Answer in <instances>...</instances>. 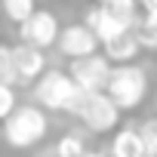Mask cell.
Masks as SVG:
<instances>
[{"instance_id": "ba28073f", "label": "cell", "mask_w": 157, "mask_h": 157, "mask_svg": "<svg viewBox=\"0 0 157 157\" xmlns=\"http://www.w3.org/2000/svg\"><path fill=\"white\" fill-rule=\"evenodd\" d=\"M83 28H90V34L99 40V46L105 43V40H111V37H117V34H123V31H132V25L126 22V19H120V16H114L111 10H105V6H90L86 10V16H83V22H80Z\"/></svg>"}, {"instance_id": "7c38bea8", "label": "cell", "mask_w": 157, "mask_h": 157, "mask_svg": "<svg viewBox=\"0 0 157 157\" xmlns=\"http://www.w3.org/2000/svg\"><path fill=\"white\" fill-rule=\"evenodd\" d=\"M132 37H136L139 49L151 52L157 46V16H139V22L132 25Z\"/></svg>"}, {"instance_id": "3957f363", "label": "cell", "mask_w": 157, "mask_h": 157, "mask_svg": "<svg viewBox=\"0 0 157 157\" xmlns=\"http://www.w3.org/2000/svg\"><path fill=\"white\" fill-rule=\"evenodd\" d=\"M34 99L43 108L49 111H74L77 99H80V90L74 86V80L65 74V71H43L37 80H34Z\"/></svg>"}, {"instance_id": "5b68a950", "label": "cell", "mask_w": 157, "mask_h": 157, "mask_svg": "<svg viewBox=\"0 0 157 157\" xmlns=\"http://www.w3.org/2000/svg\"><path fill=\"white\" fill-rule=\"evenodd\" d=\"M65 74L74 80V86L80 93H105L111 65L102 52H93V56H83V59H74Z\"/></svg>"}, {"instance_id": "8fae6325", "label": "cell", "mask_w": 157, "mask_h": 157, "mask_svg": "<svg viewBox=\"0 0 157 157\" xmlns=\"http://www.w3.org/2000/svg\"><path fill=\"white\" fill-rule=\"evenodd\" d=\"M111 157H145L142 139H139L136 126H123V129L114 132V139H111Z\"/></svg>"}, {"instance_id": "4fadbf2b", "label": "cell", "mask_w": 157, "mask_h": 157, "mask_svg": "<svg viewBox=\"0 0 157 157\" xmlns=\"http://www.w3.org/2000/svg\"><path fill=\"white\" fill-rule=\"evenodd\" d=\"M0 10H3V16H6L10 22L22 25V22L37 10V3H34V0H0Z\"/></svg>"}, {"instance_id": "2e32d148", "label": "cell", "mask_w": 157, "mask_h": 157, "mask_svg": "<svg viewBox=\"0 0 157 157\" xmlns=\"http://www.w3.org/2000/svg\"><path fill=\"white\" fill-rule=\"evenodd\" d=\"M0 83L16 90V74H13V65H10V46H3V43H0Z\"/></svg>"}, {"instance_id": "52a82bcc", "label": "cell", "mask_w": 157, "mask_h": 157, "mask_svg": "<svg viewBox=\"0 0 157 157\" xmlns=\"http://www.w3.org/2000/svg\"><path fill=\"white\" fill-rule=\"evenodd\" d=\"M10 65H13V74H16V86H28L46 71V56L34 46L19 43V46L10 49Z\"/></svg>"}, {"instance_id": "9a60e30c", "label": "cell", "mask_w": 157, "mask_h": 157, "mask_svg": "<svg viewBox=\"0 0 157 157\" xmlns=\"http://www.w3.org/2000/svg\"><path fill=\"white\" fill-rule=\"evenodd\" d=\"M139 129V139H142V151H145V157H157V123L154 120H145L142 126H136Z\"/></svg>"}, {"instance_id": "e0dca14e", "label": "cell", "mask_w": 157, "mask_h": 157, "mask_svg": "<svg viewBox=\"0 0 157 157\" xmlns=\"http://www.w3.org/2000/svg\"><path fill=\"white\" fill-rule=\"evenodd\" d=\"M13 111H16V90L0 83V120H6Z\"/></svg>"}, {"instance_id": "ac0fdd59", "label": "cell", "mask_w": 157, "mask_h": 157, "mask_svg": "<svg viewBox=\"0 0 157 157\" xmlns=\"http://www.w3.org/2000/svg\"><path fill=\"white\" fill-rule=\"evenodd\" d=\"M83 157H108L105 151H83Z\"/></svg>"}, {"instance_id": "8992f818", "label": "cell", "mask_w": 157, "mask_h": 157, "mask_svg": "<svg viewBox=\"0 0 157 157\" xmlns=\"http://www.w3.org/2000/svg\"><path fill=\"white\" fill-rule=\"evenodd\" d=\"M19 37L25 46H34V49H46L56 43L59 37V19L49 13V10H34L22 25H19Z\"/></svg>"}, {"instance_id": "277c9868", "label": "cell", "mask_w": 157, "mask_h": 157, "mask_svg": "<svg viewBox=\"0 0 157 157\" xmlns=\"http://www.w3.org/2000/svg\"><path fill=\"white\" fill-rule=\"evenodd\" d=\"M71 114L77 120H83V126L90 132H99V136L117 129V123H120V111L111 105V99L105 93H80Z\"/></svg>"}, {"instance_id": "6da1fadb", "label": "cell", "mask_w": 157, "mask_h": 157, "mask_svg": "<svg viewBox=\"0 0 157 157\" xmlns=\"http://www.w3.org/2000/svg\"><path fill=\"white\" fill-rule=\"evenodd\" d=\"M49 132V120L37 105H16V111L3 120L0 129V142H6L16 151H28L34 145H40Z\"/></svg>"}, {"instance_id": "9c48e42d", "label": "cell", "mask_w": 157, "mask_h": 157, "mask_svg": "<svg viewBox=\"0 0 157 157\" xmlns=\"http://www.w3.org/2000/svg\"><path fill=\"white\" fill-rule=\"evenodd\" d=\"M56 43H59V52L68 56L71 62L99 52V40H96V37L90 34V28H83L80 22H77V25H65V28H59Z\"/></svg>"}, {"instance_id": "30bf717a", "label": "cell", "mask_w": 157, "mask_h": 157, "mask_svg": "<svg viewBox=\"0 0 157 157\" xmlns=\"http://www.w3.org/2000/svg\"><path fill=\"white\" fill-rule=\"evenodd\" d=\"M139 52L142 49H139L132 31H123V34H117V37H111V40L102 43V56L108 59V65H129Z\"/></svg>"}, {"instance_id": "5bb4252c", "label": "cell", "mask_w": 157, "mask_h": 157, "mask_svg": "<svg viewBox=\"0 0 157 157\" xmlns=\"http://www.w3.org/2000/svg\"><path fill=\"white\" fill-rule=\"evenodd\" d=\"M83 151H86V145H83V139L77 136V132H65L59 142H56V157H83Z\"/></svg>"}, {"instance_id": "7a4b0ae2", "label": "cell", "mask_w": 157, "mask_h": 157, "mask_svg": "<svg viewBox=\"0 0 157 157\" xmlns=\"http://www.w3.org/2000/svg\"><path fill=\"white\" fill-rule=\"evenodd\" d=\"M105 96L111 99V105L117 111H136L145 96H148V71L136 62L129 65H111L108 83H105Z\"/></svg>"}]
</instances>
